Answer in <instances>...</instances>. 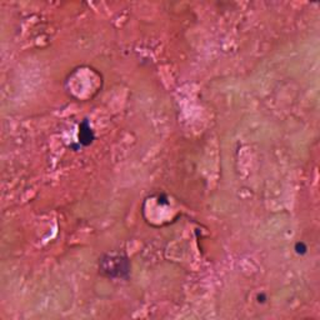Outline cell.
<instances>
[{
	"label": "cell",
	"mask_w": 320,
	"mask_h": 320,
	"mask_svg": "<svg viewBox=\"0 0 320 320\" xmlns=\"http://www.w3.org/2000/svg\"><path fill=\"white\" fill-rule=\"evenodd\" d=\"M295 250H297L298 254H302L303 255V254L307 253L308 248L304 243H297V245H295Z\"/></svg>",
	"instance_id": "3957f363"
},
{
	"label": "cell",
	"mask_w": 320,
	"mask_h": 320,
	"mask_svg": "<svg viewBox=\"0 0 320 320\" xmlns=\"http://www.w3.org/2000/svg\"><path fill=\"white\" fill-rule=\"evenodd\" d=\"M99 268L105 277L113 279H126L130 274V261L123 254H105Z\"/></svg>",
	"instance_id": "6da1fadb"
},
{
	"label": "cell",
	"mask_w": 320,
	"mask_h": 320,
	"mask_svg": "<svg viewBox=\"0 0 320 320\" xmlns=\"http://www.w3.org/2000/svg\"><path fill=\"white\" fill-rule=\"evenodd\" d=\"M94 140V131L90 128L89 121L85 119L79 126V143L83 146H88L93 143Z\"/></svg>",
	"instance_id": "7a4b0ae2"
}]
</instances>
